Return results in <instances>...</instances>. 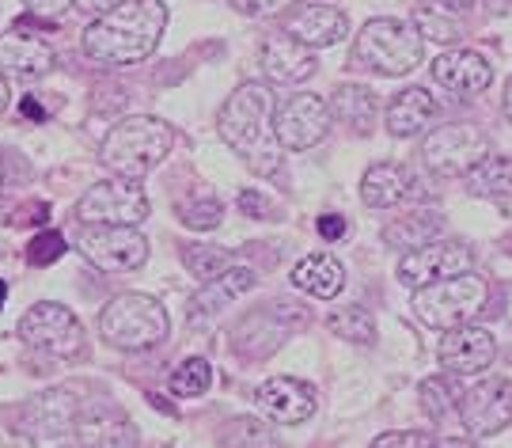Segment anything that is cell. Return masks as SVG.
Returning a JSON list of instances; mask_svg holds the SVG:
<instances>
[{
	"label": "cell",
	"mask_w": 512,
	"mask_h": 448,
	"mask_svg": "<svg viewBox=\"0 0 512 448\" xmlns=\"http://www.w3.org/2000/svg\"><path fill=\"white\" fill-rule=\"evenodd\" d=\"M23 422L31 437H42V441H61L76 433V422H80V403H76L73 392L65 388H50L38 399H31V407L23 411Z\"/></svg>",
	"instance_id": "19"
},
{
	"label": "cell",
	"mask_w": 512,
	"mask_h": 448,
	"mask_svg": "<svg viewBox=\"0 0 512 448\" xmlns=\"http://www.w3.org/2000/svg\"><path fill=\"white\" fill-rule=\"evenodd\" d=\"M209 384H213V369H209L205 357H186V361H179V369L171 373V392L183 395V399H198V395H205L209 392Z\"/></svg>",
	"instance_id": "34"
},
{
	"label": "cell",
	"mask_w": 512,
	"mask_h": 448,
	"mask_svg": "<svg viewBox=\"0 0 512 448\" xmlns=\"http://www.w3.org/2000/svg\"><path fill=\"white\" fill-rule=\"evenodd\" d=\"M490 300V285L478 274H456V278L433 281V285H421L414 293V316L425 327H437V331H452L463 327L486 308Z\"/></svg>",
	"instance_id": "6"
},
{
	"label": "cell",
	"mask_w": 512,
	"mask_h": 448,
	"mask_svg": "<svg viewBox=\"0 0 512 448\" xmlns=\"http://www.w3.org/2000/svg\"><path fill=\"white\" fill-rule=\"evenodd\" d=\"M293 285L315 300H334L346 285V270L334 255H308L293 266Z\"/></svg>",
	"instance_id": "24"
},
{
	"label": "cell",
	"mask_w": 512,
	"mask_h": 448,
	"mask_svg": "<svg viewBox=\"0 0 512 448\" xmlns=\"http://www.w3.org/2000/svg\"><path fill=\"white\" fill-rule=\"evenodd\" d=\"M440 118L437 99L425 92V88H406L399 92L391 103H387V133L391 137H418V133H429V126Z\"/></svg>",
	"instance_id": "23"
},
{
	"label": "cell",
	"mask_w": 512,
	"mask_h": 448,
	"mask_svg": "<svg viewBox=\"0 0 512 448\" xmlns=\"http://www.w3.org/2000/svg\"><path fill=\"white\" fill-rule=\"evenodd\" d=\"M433 80H437L440 88H448V92H456V95H478L494 84V69H490V61L482 54H475V50H456V46H448V50L433 61Z\"/></svg>",
	"instance_id": "20"
},
{
	"label": "cell",
	"mask_w": 512,
	"mask_h": 448,
	"mask_svg": "<svg viewBox=\"0 0 512 448\" xmlns=\"http://www.w3.org/2000/svg\"><path fill=\"white\" fill-rule=\"evenodd\" d=\"M421 407L425 414L433 418V422H448V414L456 411V388H452V380L448 376H429V380H421Z\"/></svg>",
	"instance_id": "35"
},
{
	"label": "cell",
	"mask_w": 512,
	"mask_h": 448,
	"mask_svg": "<svg viewBox=\"0 0 512 448\" xmlns=\"http://www.w3.org/2000/svg\"><path fill=\"white\" fill-rule=\"evenodd\" d=\"M463 430L475 437H494L512 422V384L505 376H486L478 380L459 403Z\"/></svg>",
	"instance_id": "13"
},
{
	"label": "cell",
	"mask_w": 512,
	"mask_h": 448,
	"mask_svg": "<svg viewBox=\"0 0 512 448\" xmlns=\"http://www.w3.org/2000/svg\"><path fill=\"white\" fill-rule=\"evenodd\" d=\"M251 289H255V270L251 266H228L213 281H202V289L190 297V319L202 323V319L217 316L232 300H239L243 293H251Z\"/></svg>",
	"instance_id": "22"
},
{
	"label": "cell",
	"mask_w": 512,
	"mask_h": 448,
	"mask_svg": "<svg viewBox=\"0 0 512 448\" xmlns=\"http://www.w3.org/2000/svg\"><path fill=\"white\" fill-rule=\"evenodd\" d=\"M327 331L338 335L342 342H357V346H368L376 342V319L372 312H365L361 304H349V308H338L327 316Z\"/></svg>",
	"instance_id": "30"
},
{
	"label": "cell",
	"mask_w": 512,
	"mask_h": 448,
	"mask_svg": "<svg viewBox=\"0 0 512 448\" xmlns=\"http://www.w3.org/2000/svg\"><path fill=\"white\" fill-rule=\"evenodd\" d=\"M175 213H179V221H183L186 228H194V232H209V228H217V224L224 221V206H220L217 194H209V190H194L190 198H183V202L175 206Z\"/></svg>",
	"instance_id": "32"
},
{
	"label": "cell",
	"mask_w": 512,
	"mask_h": 448,
	"mask_svg": "<svg viewBox=\"0 0 512 448\" xmlns=\"http://www.w3.org/2000/svg\"><path fill=\"white\" fill-rule=\"evenodd\" d=\"M494 357H497L494 335L482 331V327H467L463 323V327H452L444 335V342H440V365L452 376L486 373L494 365Z\"/></svg>",
	"instance_id": "16"
},
{
	"label": "cell",
	"mask_w": 512,
	"mask_h": 448,
	"mask_svg": "<svg viewBox=\"0 0 512 448\" xmlns=\"http://www.w3.org/2000/svg\"><path fill=\"white\" fill-rule=\"evenodd\" d=\"M148 194L141 190V179H99L84 190L76 202V217L84 224H141L148 221Z\"/></svg>",
	"instance_id": "9"
},
{
	"label": "cell",
	"mask_w": 512,
	"mask_h": 448,
	"mask_svg": "<svg viewBox=\"0 0 512 448\" xmlns=\"http://www.w3.org/2000/svg\"><path fill=\"white\" fill-rule=\"evenodd\" d=\"M80 251L103 274H129L148 262V240L137 224H84Z\"/></svg>",
	"instance_id": "10"
},
{
	"label": "cell",
	"mask_w": 512,
	"mask_h": 448,
	"mask_svg": "<svg viewBox=\"0 0 512 448\" xmlns=\"http://www.w3.org/2000/svg\"><path fill=\"white\" fill-rule=\"evenodd\" d=\"M330 122H334V111H330V103L323 95L296 92L277 103L274 130H277V141L289 152H304V149H315L327 137Z\"/></svg>",
	"instance_id": "11"
},
{
	"label": "cell",
	"mask_w": 512,
	"mask_h": 448,
	"mask_svg": "<svg viewBox=\"0 0 512 448\" xmlns=\"http://www.w3.org/2000/svg\"><path fill=\"white\" fill-rule=\"evenodd\" d=\"M433 448H475V441H463V437H452V441H437Z\"/></svg>",
	"instance_id": "46"
},
{
	"label": "cell",
	"mask_w": 512,
	"mask_h": 448,
	"mask_svg": "<svg viewBox=\"0 0 512 448\" xmlns=\"http://www.w3.org/2000/svg\"><path fill=\"white\" fill-rule=\"evenodd\" d=\"M23 8H27V16H35L38 23H57V19H65L73 12L76 0H23Z\"/></svg>",
	"instance_id": "37"
},
{
	"label": "cell",
	"mask_w": 512,
	"mask_h": 448,
	"mask_svg": "<svg viewBox=\"0 0 512 448\" xmlns=\"http://www.w3.org/2000/svg\"><path fill=\"white\" fill-rule=\"evenodd\" d=\"M46 217H50L46 202H31V206H23L12 213V224H46Z\"/></svg>",
	"instance_id": "42"
},
{
	"label": "cell",
	"mask_w": 512,
	"mask_h": 448,
	"mask_svg": "<svg viewBox=\"0 0 512 448\" xmlns=\"http://www.w3.org/2000/svg\"><path fill=\"white\" fill-rule=\"evenodd\" d=\"M293 4H296V0H232V8H236L239 16H251V19L277 16V12L293 8Z\"/></svg>",
	"instance_id": "39"
},
{
	"label": "cell",
	"mask_w": 512,
	"mask_h": 448,
	"mask_svg": "<svg viewBox=\"0 0 512 448\" xmlns=\"http://www.w3.org/2000/svg\"><path fill=\"white\" fill-rule=\"evenodd\" d=\"M319 69L315 61V50L304 46L296 35L281 31V35H270L262 42V73L270 84H281V88H293V84H304L311 80Z\"/></svg>",
	"instance_id": "15"
},
{
	"label": "cell",
	"mask_w": 512,
	"mask_h": 448,
	"mask_svg": "<svg viewBox=\"0 0 512 448\" xmlns=\"http://www.w3.org/2000/svg\"><path fill=\"white\" fill-rule=\"evenodd\" d=\"M167 31L164 0H122L110 12L95 16L84 35L80 50L99 65H137L156 54Z\"/></svg>",
	"instance_id": "1"
},
{
	"label": "cell",
	"mask_w": 512,
	"mask_h": 448,
	"mask_svg": "<svg viewBox=\"0 0 512 448\" xmlns=\"http://www.w3.org/2000/svg\"><path fill=\"white\" fill-rule=\"evenodd\" d=\"M171 331L164 304L148 293H122L99 312V335L118 350H152Z\"/></svg>",
	"instance_id": "5"
},
{
	"label": "cell",
	"mask_w": 512,
	"mask_h": 448,
	"mask_svg": "<svg viewBox=\"0 0 512 448\" xmlns=\"http://www.w3.org/2000/svg\"><path fill=\"white\" fill-rule=\"evenodd\" d=\"M4 300H8V281H0V308H4Z\"/></svg>",
	"instance_id": "50"
},
{
	"label": "cell",
	"mask_w": 512,
	"mask_h": 448,
	"mask_svg": "<svg viewBox=\"0 0 512 448\" xmlns=\"http://www.w3.org/2000/svg\"><path fill=\"white\" fill-rule=\"evenodd\" d=\"M175 145V130L164 118L152 114H129L99 145V164L110 175H126V179H145L167 160V152Z\"/></svg>",
	"instance_id": "3"
},
{
	"label": "cell",
	"mask_w": 512,
	"mask_h": 448,
	"mask_svg": "<svg viewBox=\"0 0 512 448\" xmlns=\"http://www.w3.org/2000/svg\"><path fill=\"white\" fill-rule=\"evenodd\" d=\"M425 38L414 23H403V19H368L365 27L353 38V54L349 61L357 69H368V73L380 76H406L414 73L421 61H425Z\"/></svg>",
	"instance_id": "4"
},
{
	"label": "cell",
	"mask_w": 512,
	"mask_h": 448,
	"mask_svg": "<svg viewBox=\"0 0 512 448\" xmlns=\"http://www.w3.org/2000/svg\"><path fill=\"white\" fill-rule=\"evenodd\" d=\"M54 46L42 38V31L35 27V16L16 19L4 35H0V69H8L12 76L35 80L54 69Z\"/></svg>",
	"instance_id": "14"
},
{
	"label": "cell",
	"mask_w": 512,
	"mask_h": 448,
	"mask_svg": "<svg viewBox=\"0 0 512 448\" xmlns=\"http://www.w3.org/2000/svg\"><path fill=\"white\" fill-rule=\"evenodd\" d=\"M0 448H35V437H31V433L0 430Z\"/></svg>",
	"instance_id": "43"
},
{
	"label": "cell",
	"mask_w": 512,
	"mask_h": 448,
	"mask_svg": "<svg viewBox=\"0 0 512 448\" xmlns=\"http://www.w3.org/2000/svg\"><path fill=\"white\" fill-rule=\"evenodd\" d=\"M80 448H137V426L114 403H92L76 422Z\"/></svg>",
	"instance_id": "18"
},
{
	"label": "cell",
	"mask_w": 512,
	"mask_h": 448,
	"mask_svg": "<svg viewBox=\"0 0 512 448\" xmlns=\"http://www.w3.org/2000/svg\"><path fill=\"white\" fill-rule=\"evenodd\" d=\"M406 171L399 164H372L361 179V202L368 209H391L406 198Z\"/></svg>",
	"instance_id": "26"
},
{
	"label": "cell",
	"mask_w": 512,
	"mask_h": 448,
	"mask_svg": "<svg viewBox=\"0 0 512 448\" xmlns=\"http://www.w3.org/2000/svg\"><path fill=\"white\" fill-rule=\"evenodd\" d=\"M277 118V99L266 84H239L236 92L228 95V103L220 107L217 130L220 141L228 149L247 160V168L258 171V175H274L277 164H281V141H277L274 130Z\"/></svg>",
	"instance_id": "2"
},
{
	"label": "cell",
	"mask_w": 512,
	"mask_h": 448,
	"mask_svg": "<svg viewBox=\"0 0 512 448\" xmlns=\"http://www.w3.org/2000/svg\"><path fill=\"white\" fill-rule=\"evenodd\" d=\"M12 107V84H8V76L0 73V114Z\"/></svg>",
	"instance_id": "45"
},
{
	"label": "cell",
	"mask_w": 512,
	"mask_h": 448,
	"mask_svg": "<svg viewBox=\"0 0 512 448\" xmlns=\"http://www.w3.org/2000/svg\"><path fill=\"white\" fill-rule=\"evenodd\" d=\"M220 448H281V441L262 418H232L220 430Z\"/></svg>",
	"instance_id": "31"
},
{
	"label": "cell",
	"mask_w": 512,
	"mask_h": 448,
	"mask_svg": "<svg viewBox=\"0 0 512 448\" xmlns=\"http://www.w3.org/2000/svg\"><path fill=\"white\" fill-rule=\"evenodd\" d=\"M239 213H247L251 221H266V217L274 213V206H270L258 190H243V194H239Z\"/></svg>",
	"instance_id": "40"
},
{
	"label": "cell",
	"mask_w": 512,
	"mask_h": 448,
	"mask_svg": "<svg viewBox=\"0 0 512 448\" xmlns=\"http://www.w3.org/2000/svg\"><path fill=\"white\" fill-rule=\"evenodd\" d=\"M258 411L281 426H300L315 414V392L296 376H274L255 392Z\"/></svg>",
	"instance_id": "17"
},
{
	"label": "cell",
	"mask_w": 512,
	"mask_h": 448,
	"mask_svg": "<svg viewBox=\"0 0 512 448\" xmlns=\"http://www.w3.org/2000/svg\"><path fill=\"white\" fill-rule=\"evenodd\" d=\"M114 4H122V0H76V8L88 12V16H103V12H110Z\"/></svg>",
	"instance_id": "44"
},
{
	"label": "cell",
	"mask_w": 512,
	"mask_h": 448,
	"mask_svg": "<svg viewBox=\"0 0 512 448\" xmlns=\"http://www.w3.org/2000/svg\"><path fill=\"white\" fill-rule=\"evenodd\" d=\"M289 35H296L304 46L311 50H323V46H334V42H342L349 35V16L342 8H334V4H304L293 19H289V27H285Z\"/></svg>",
	"instance_id": "21"
},
{
	"label": "cell",
	"mask_w": 512,
	"mask_h": 448,
	"mask_svg": "<svg viewBox=\"0 0 512 448\" xmlns=\"http://www.w3.org/2000/svg\"><path fill=\"white\" fill-rule=\"evenodd\" d=\"M380 236H384L387 247L410 255V251H418V247H425V243H433L440 236V213H421V209L406 213V217L387 224Z\"/></svg>",
	"instance_id": "28"
},
{
	"label": "cell",
	"mask_w": 512,
	"mask_h": 448,
	"mask_svg": "<svg viewBox=\"0 0 512 448\" xmlns=\"http://www.w3.org/2000/svg\"><path fill=\"white\" fill-rule=\"evenodd\" d=\"M505 118L512 122V76H509V84H505Z\"/></svg>",
	"instance_id": "47"
},
{
	"label": "cell",
	"mask_w": 512,
	"mask_h": 448,
	"mask_svg": "<svg viewBox=\"0 0 512 448\" xmlns=\"http://www.w3.org/2000/svg\"><path fill=\"white\" fill-rule=\"evenodd\" d=\"M505 312H509V323H512V293H509V308H505Z\"/></svg>",
	"instance_id": "51"
},
{
	"label": "cell",
	"mask_w": 512,
	"mask_h": 448,
	"mask_svg": "<svg viewBox=\"0 0 512 448\" xmlns=\"http://www.w3.org/2000/svg\"><path fill=\"white\" fill-rule=\"evenodd\" d=\"M19 338L31 350L57 357V361H73V357L84 354V327L57 300H38V304H31L23 312V319H19Z\"/></svg>",
	"instance_id": "7"
},
{
	"label": "cell",
	"mask_w": 512,
	"mask_h": 448,
	"mask_svg": "<svg viewBox=\"0 0 512 448\" xmlns=\"http://www.w3.org/2000/svg\"><path fill=\"white\" fill-rule=\"evenodd\" d=\"M490 156V141L486 133L475 126H440L429 130L421 141V164L440 175V179H456V175H471V171Z\"/></svg>",
	"instance_id": "8"
},
{
	"label": "cell",
	"mask_w": 512,
	"mask_h": 448,
	"mask_svg": "<svg viewBox=\"0 0 512 448\" xmlns=\"http://www.w3.org/2000/svg\"><path fill=\"white\" fill-rule=\"evenodd\" d=\"M467 190L475 198H505V194H512V156H486L467 175Z\"/></svg>",
	"instance_id": "29"
},
{
	"label": "cell",
	"mask_w": 512,
	"mask_h": 448,
	"mask_svg": "<svg viewBox=\"0 0 512 448\" xmlns=\"http://www.w3.org/2000/svg\"><path fill=\"white\" fill-rule=\"evenodd\" d=\"M471 266H475V251L463 240H433L425 243V247H418V251L403 255V262H399V281L421 289V285L456 278V274H471Z\"/></svg>",
	"instance_id": "12"
},
{
	"label": "cell",
	"mask_w": 512,
	"mask_h": 448,
	"mask_svg": "<svg viewBox=\"0 0 512 448\" xmlns=\"http://www.w3.org/2000/svg\"><path fill=\"white\" fill-rule=\"evenodd\" d=\"M437 445V437L433 433H380L376 441H372V448H433Z\"/></svg>",
	"instance_id": "38"
},
{
	"label": "cell",
	"mask_w": 512,
	"mask_h": 448,
	"mask_svg": "<svg viewBox=\"0 0 512 448\" xmlns=\"http://www.w3.org/2000/svg\"><path fill=\"white\" fill-rule=\"evenodd\" d=\"M330 111L346 130L368 133L376 126V114H380V95L365 84H338V92L330 95Z\"/></svg>",
	"instance_id": "25"
},
{
	"label": "cell",
	"mask_w": 512,
	"mask_h": 448,
	"mask_svg": "<svg viewBox=\"0 0 512 448\" xmlns=\"http://www.w3.org/2000/svg\"><path fill=\"white\" fill-rule=\"evenodd\" d=\"M444 4H452L456 12H463V8H475V0H444Z\"/></svg>",
	"instance_id": "48"
},
{
	"label": "cell",
	"mask_w": 512,
	"mask_h": 448,
	"mask_svg": "<svg viewBox=\"0 0 512 448\" xmlns=\"http://www.w3.org/2000/svg\"><path fill=\"white\" fill-rule=\"evenodd\" d=\"M183 262H186V270H190L198 281H213L217 274H224V270L232 266V255H228L224 247L190 243V247H183Z\"/></svg>",
	"instance_id": "33"
},
{
	"label": "cell",
	"mask_w": 512,
	"mask_h": 448,
	"mask_svg": "<svg viewBox=\"0 0 512 448\" xmlns=\"http://www.w3.org/2000/svg\"><path fill=\"white\" fill-rule=\"evenodd\" d=\"M315 228H319V236H323V240H342V236L349 232L346 217H338V213H323Z\"/></svg>",
	"instance_id": "41"
},
{
	"label": "cell",
	"mask_w": 512,
	"mask_h": 448,
	"mask_svg": "<svg viewBox=\"0 0 512 448\" xmlns=\"http://www.w3.org/2000/svg\"><path fill=\"white\" fill-rule=\"evenodd\" d=\"M4 175H8V156H4V149H0V183H4Z\"/></svg>",
	"instance_id": "49"
},
{
	"label": "cell",
	"mask_w": 512,
	"mask_h": 448,
	"mask_svg": "<svg viewBox=\"0 0 512 448\" xmlns=\"http://www.w3.org/2000/svg\"><path fill=\"white\" fill-rule=\"evenodd\" d=\"M65 251H69L65 236L54 232V228H42L35 240H31V247H27V262H31V266H50V262H57Z\"/></svg>",
	"instance_id": "36"
},
{
	"label": "cell",
	"mask_w": 512,
	"mask_h": 448,
	"mask_svg": "<svg viewBox=\"0 0 512 448\" xmlns=\"http://www.w3.org/2000/svg\"><path fill=\"white\" fill-rule=\"evenodd\" d=\"M414 27L421 31L425 42H437V46H456L463 38V23H459L456 8L444 4V0H418Z\"/></svg>",
	"instance_id": "27"
}]
</instances>
